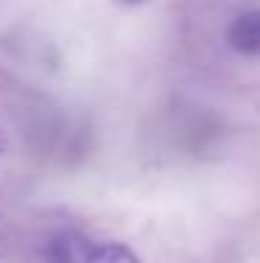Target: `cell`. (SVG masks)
Here are the masks:
<instances>
[{"label":"cell","instance_id":"cell-3","mask_svg":"<svg viewBox=\"0 0 260 263\" xmlns=\"http://www.w3.org/2000/svg\"><path fill=\"white\" fill-rule=\"evenodd\" d=\"M6 152V135H3V126H0V154Z\"/></svg>","mask_w":260,"mask_h":263},{"label":"cell","instance_id":"cell-1","mask_svg":"<svg viewBox=\"0 0 260 263\" xmlns=\"http://www.w3.org/2000/svg\"><path fill=\"white\" fill-rule=\"evenodd\" d=\"M45 263H143L126 243L65 230L45 243Z\"/></svg>","mask_w":260,"mask_h":263},{"label":"cell","instance_id":"cell-2","mask_svg":"<svg viewBox=\"0 0 260 263\" xmlns=\"http://www.w3.org/2000/svg\"><path fill=\"white\" fill-rule=\"evenodd\" d=\"M227 45L241 56L260 59V9H246L227 26Z\"/></svg>","mask_w":260,"mask_h":263},{"label":"cell","instance_id":"cell-4","mask_svg":"<svg viewBox=\"0 0 260 263\" xmlns=\"http://www.w3.org/2000/svg\"><path fill=\"white\" fill-rule=\"evenodd\" d=\"M121 3H126V6H140V3H148V0H121Z\"/></svg>","mask_w":260,"mask_h":263}]
</instances>
